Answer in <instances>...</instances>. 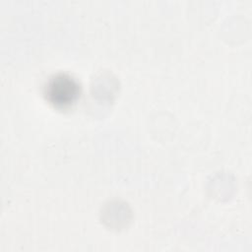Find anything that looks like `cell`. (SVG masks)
<instances>
[{"mask_svg": "<svg viewBox=\"0 0 252 252\" xmlns=\"http://www.w3.org/2000/svg\"><path fill=\"white\" fill-rule=\"evenodd\" d=\"M43 94L45 99L55 108L67 109L78 101L81 94V86L72 75L57 73L45 82Z\"/></svg>", "mask_w": 252, "mask_h": 252, "instance_id": "1", "label": "cell"}]
</instances>
